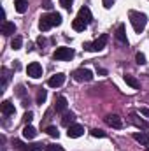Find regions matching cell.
<instances>
[{"mask_svg":"<svg viewBox=\"0 0 149 151\" xmlns=\"http://www.w3.org/2000/svg\"><path fill=\"white\" fill-rule=\"evenodd\" d=\"M139 144H142V146H148L149 144V135L148 134H139V132H133V135H132Z\"/></svg>","mask_w":149,"mask_h":151,"instance_id":"9a60e30c","label":"cell"},{"mask_svg":"<svg viewBox=\"0 0 149 151\" xmlns=\"http://www.w3.org/2000/svg\"><path fill=\"white\" fill-rule=\"evenodd\" d=\"M86 27H88V25H86L84 21H81L79 18H75L74 21H72V28H74L75 32H82V30H84Z\"/></svg>","mask_w":149,"mask_h":151,"instance_id":"ffe728a7","label":"cell"},{"mask_svg":"<svg viewBox=\"0 0 149 151\" xmlns=\"http://www.w3.org/2000/svg\"><path fill=\"white\" fill-rule=\"evenodd\" d=\"M74 56V51L70 47H56V51L53 53V58L54 60H70Z\"/></svg>","mask_w":149,"mask_h":151,"instance_id":"3957f363","label":"cell"},{"mask_svg":"<svg viewBox=\"0 0 149 151\" xmlns=\"http://www.w3.org/2000/svg\"><path fill=\"white\" fill-rule=\"evenodd\" d=\"M46 99H47V91L44 90V88H40L37 93V104H44L46 102Z\"/></svg>","mask_w":149,"mask_h":151,"instance_id":"cb8c5ba5","label":"cell"},{"mask_svg":"<svg viewBox=\"0 0 149 151\" xmlns=\"http://www.w3.org/2000/svg\"><path fill=\"white\" fill-rule=\"evenodd\" d=\"M2 113L5 114V116H12V114L16 113L14 104H11L9 100H4V102H2Z\"/></svg>","mask_w":149,"mask_h":151,"instance_id":"5bb4252c","label":"cell"},{"mask_svg":"<svg viewBox=\"0 0 149 151\" xmlns=\"http://www.w3.org/2000/svg\"><path fill=\"white\" fill-rule=\"evenodd\" d=\"M84 134V127L82 125H70L69 127V132H67V135L70 137V139H77V137H81Z\"/></svg>","mask_w":149,"mask_h":151,"instance_id":"ba28073f","label":"cell"},{"mask_svg":"<svg viewBox=\"0 0 149 151\" xmlns=\"http://www.w3.org/2000/svg\"><path fill=\"white\" fill-rule=\"evenodd\" d=\"M27 72L30 77H34V79H39L40 76H42V67H40V63L37 62H32L28 67H27Z\"/></svg>","mask_w":149,"mask_h":151,"instance_id":"5b68a950","label":"cell"},{"mask_svg":"<svg viewBox=\"0 0 149 151\" xmlns=\"http://www.w3.org/2000/svg\"><path fill=\"white\" fill-rule=\"evenodd\" d=\"M63 83H65V74H62V72L54 74L53 77H49V81H47V84H49L51 88H60Z\"/></svg>","mask_w":149,"mask_h":151,"instance_id":"8992f818","label":"cell"},{"mask_svg":"<svg viewBox=\"0 0 149 151\" xmlns=\"http://www.w3.org/2000/svg\"><path fill=\"white\" fill-rule=\"evenodd\" d=\"M37 135V130L32 127V125H25V128H23V137L25 139H34Z\"/></svg>","mask_w":149,"mask_h":151,"instance_id":"e0dca14e","label":"cell"},{"mask_svg":"<svg viewBox=\"0 0 149 151\" xmlns=\"http://www.w3.org/2000/svg\"><path fill=\"white\" fill-rule=\"evenodd\" d=\"M102 2H104V7L105 9H111L112 5H114V0H102Z\"/></svg>","mask_w":149,"mask_h":151,"instance_id":"836d02e7","label":"cell"},{"mask_svg":"<svg viewBox=\"0 0 149 151\" xmlns=\"http://www.w3.org/2000/svg\"><path fill=\"white\" fill-rule=\"evenodd\" d=\"M23 119H25V123H27V125H30V121L34 119V113H32V111L25 113V116H23Z\"/></svg>","mask_w":149,"mask_h":151,"instance_id":"1f68e13d","label":"cell"},{"mask_svg":"<svg viewBox=\"0 0 149 151\" xmlns=\"http://www.w3.org/2000/svg\"><path fill=\"white\" fill-rule=\"evenodd\" d=\"M51 27H53L51 16H49V14L42 16V18H40V21H39V28H40V32H47V30H49Z\"/></svg>","mask_w":149,"mask_h":151,"instance_id":"30bf717a","label":"cell"},{"mask_svg":"<svg viewBox=\"0 0 149 151\" xmlns=\"http://www.w3.org/2000/svg\"><path fill=\"white\" fill-rule=\"evenodd\" d=\"M27 151H44V148H42V144H32V146H28Z\"/></svg>","mask_w":149,"mask_h":151,"instance_id":"d6a6232c","label":"cell"},{"mask_svg":"<svg viewBox=\"0 0 149 151\" xmlns=\"http://www.w3.org/2000/svg\"><path fill=\"white\" fill-rule=\"evenodd\" d=\"M148 151H149V144H148Z\"/></svg>","mask_w":149,"mask_h":151,"instance_id":"74e56055","label":"cell"},{"mask_svg":"<svg viewBox=\"0 0 149 151\" xmlns=\"http://www.w3.org/2000/svg\"><path fill=\"white\" fill-rule=\"evenodd\" d=\"M125 83L128 84V86H132L133 90H139L140 88V84H139V81L133 77V76H130V74H125Z\"/></svg>","mask_w":149,"mask_h":151,"instance_id":"ac0fdd59","label":"cell"},{"mask_svg":"<svg viewBox=\"0 0 149 151\" xmlns=\"http://www.w3.org/2000/svg\"><path fill=\"white\" fill-rule=\"evenodd\" d=\"M37 42H39V44H40V46H44V44H46V39L39 37V39H37Z\"/></svg>","mask_w":149,"mask_h":151,"instance_id":"8d00e7d4","label":"cell"},{"mask_svg":"<svg viewBox=\"0 0 149 151\" xmlns=\"http://www.w3.org/2000/svg\"><path fill=\"white\" fill-rule=\"evenodd\" d=\"M107 35L104 34V35H100V39H97V40H93V42H84L82 44V47L86 49V51H102L104 47H105V44H107Z\"/></svg>","mask_w":149,"mask_h":151,"instance_id":"7a4b0ae2","label":"cell"},{"mask_svg":"<svg viewBox=\"0 0 149 151\" xmlns=\"http://www.w3.org/2000/svg\"><path fill=\"white\" fill-rule=\"evenodd\" d=\"M105 123L109 127H112V128H121L123 127V121H121V118L117 114H107L105 116Z\"/></svg>","mask_w":149,"mask_h":151,"instance_id":"52a82bcc","label":"cell"},{"mask_svg":"<svg viewBox=\"0 0 149 151\" xmlns=\"http://www.w3.org/2000/svg\"><path fill=\"white\" fill-rule=\"evenodd\" d=\"M12 146H14V150H18V151H27V150H28V146H27L25 142L18 141V139H14V141H12Z\"/></svg>","mask_w":149,"mask_h":151,"instance_id":"603a6c76","label":"cell"},{"mask_svg":"<svg viewBox=\"0 0 149 151\" xmlns=\"http://www.w3.org/2000/svg\"><path fill=\"white\" fill-rule=\"evenodd\" d=\"M21 46H23V39L19 37V35H16V37L12 39V42H11V47L12 49H21Z\"/></svg>","mask_w":149,"mask_h":151,"instance_id":"7402d4cb","label":"cell"},{"mask_svg":"<svg viewBox=\"0 0 149 151\" xmlns=\"http://www.w3.org/2000/svg\"><path fill=\"white\" fill-rule=\"evenodd\" d=\"M54 107H56V113H65V111H67V99L60 95V97L56 99V106H54Z\"/></svg>","mask_w":149,"mask_h":151,"instance_id":"2e32d148","label":"cell"},{"mask_svg":"<svg viewBox=\"0 0 149 151\" xmlns=\"http://www.w3.org/2000/svg\"><path fill=\"white\" fill-rule=\"evenodd\" d=\"M16 32V25L14 23H11V21H4V25H2V34L4 35H12Z\"/></svg>","mask_w":149,"mask_h":151,"instance_id":"4fadbf2b","label":"cell"},{"mask_svg":"<svg viewBox=\"0 0 149 151\" xmlns=\"http://www.w3.org/2000/svg\"><path fill=\"white\" fill-rule=\"evenodd\" d=\"M14 5H16V11H18L19 14H23V12L28 9V0H16Z\"/></svg>","mask_w":149,"mask_h":151,"instance_id":"d6986e66","label":"cell"},{"mask_svg":"<svg viewBox=\"0 0 149 151\" xmlns=\"http://www.w3.org/2000/svg\"><path fill=\"white\" fill-rule=\"evenodd\" d=\"M130 121H132V123H133V125H135V127H137V128H142V130H148V121H144V119H140V118H139V116H137V114L135 113H132L130 114Z\"/></svg>","mask_w":149,"mask_h":151,"instance_id":"8fae6325","label":"cell"},{"mask_svg":"<svg viewBox=\"0 0 149 151\" xmlns=\"http://www.w3.org/2000/svg\"><path fill=\"white\" fill-rule=\"evenodd\" d=\"M42 7L44 9H51L53 5H51V0H42Z\"/></svg>","mask_w":149,"mask_h":151,"instance_id":"e575fe53","label":"cell"},{"mask_svg":"<svg viewBox=\"0 0 149 151\" xmlns=\"http://www.w3.org/2000/svg\"><path fill=\"white\" fill-rule=\"evenodd\" d=\"M44 151H63V148L60 144H47L44 146Z\"/></svg>","mask_w":149,"mask_h":151,"instance_id":"83f0119b","label":"cell"},{"mask_svg":"<svg viewBox=\"0 0 149 151\" xmlns=\"http://www.w3.org/2000/svg\"><path fill=\"white\" fill-rule=\"evenodd\" d=\"M46 132H47V135L56 137V139H58V135H60V132H58V128H56V127H47V128H46Z\"/></svg>","mask_w":149,"mask_h":151,"instance_id":"4316f807","label":"cell"},{"mask_svg":"<svg viewBox=\"0 0 149 151\" xmlns=\"http://www.w3.org/2000/svg\"><path fill=\"white\" fill-rule=\"evenodd\" d=\"M91 135H93V137H100V139H104V137H105V132L100 130V128H95V130H91Z\"/></svg>","mask_w":149,"mask_h":151,"instance_id":"f1b7e54d","label":"cell"},{"mask_svg":"<svg viewBox=\"0 0 149 151\" xmlns=\"http://www.w3.org/2000/svg\"><path fill=\"white\" fill-rule=\"evenodd\" d=\"M140 114H142V116H146V118H149V109H148V107H140Z\"/></svg>","mask_w":149,"mask_h":151,"instance_id":"d590c367","label":"cell"},{"mask_svg":"<svg viewBox=\"0 0 149 151\" xmlns=\"http://www.w3.org/2000/svg\"><path fill=\"white\" fill-rule=\"evenodd\" d=\"M116 39H117L121 44H126V46H128V37H126V28H125V25H119V27H117V30H116Z\"/></svg>","mask_w":149,"mask_h":151,"instance_id":"7c38bea8","label":"cell"},{"mask_svg":"<svg viewBox=\"0 0 149 151\" xmlns=\"http://www.w3.org/2000/svg\"><path fill=\"white\" fill-rule=\"evenodd\" d=\"M74 79L75 81H79V83H88V81H91L93 79V72L90 70V69H77V70H74Z\"/></svg>","mask_w":149,"mask_h":151,"instance_id":"277c9868","label":"cell"},{"mask_svg":"<svg viewBox=\"0 0 149 151\" xmlns=\"http://www.w3.org/2000/svg\"><path fill=\"white\" fill-rule=\"evenodd\" d=\"M49 16H51V21H53V27H58V25H62V16H60L58 12H51Z\"/></svg>","mask_w":149,"mask_h":151,"instance_id":"d4e9b609","label":"cell"},{"mask_svg":"<svg viewBox=\"0 0 149 151\" xmlns=\"http://www.w3.org/2000/svg\"><path fill=\"white\" fill-rule=\"evenodd\" d=\"M74 119H75V116H74L72 113H65V116H63V125H67V127H70Z\"/></svg>","mask_w":149,"mask_h":151,"instance_id":"484cf974","label":"cell"},{"mask_svg":"<svg viewBox=\"0 0 149 151\" xmlns=\"http://www.w3.org/2000/svg\"><path fill=\"white\" fill-rule=\"evenodd\" d=\"M77 18H79L81 21H84L86 25H90V23H91V19H93V18H91V11H90L88 7H81V9H79V12H77Z\"/></svg>","mask_w":149,"mask_h":151,"instance_id":"9c48e42d","label":"cell"},{"mask_svg":"<svg viewBox=\"0 0 149 151\" xmlns=\"http://www.w3.org/2000/svg\"><path fill=\"white\" fill-rule=\"evenodd\" d=\"M9 79H11V72L4 67V69H2V88H5V86H7Z\"/></svg>","mask_w":149,"mask_h":151,"instance_id":"44dd1931","label":"cell"},{"mask_svg":"<svg viewBox=\"0 0 149 151\" xmlns=\"http://www.w3.org/2000/svg\"><path fill=\"white\" fill-rule=\"evenodd\" d=\"M135 58H137V63H139V65H144V63H146V55H144V53H137Z\"/></svg>","mask_w":149,"mask_h":151,"instance_id":"f546056e","label":"cell"},{"mask_svg":"<svg viewBox=\"0 0 149 151\" xmlns=\"http://www.w3.org/2000/svg\"><path fill=\"white\" fill-rule=\"evenodd\" d=\"M72 2H74V0H60L62 7H63V9H67V11H70V7H72Z\"/></svg>","mask_w":149,"mask_h":151,"instance_id":"4dcf8cb0","label":"cell"},{"mask_svg":"<svg viewBox=\"0 0 149 151\" xmlns=\"http://www.w3.org/2000/svg\"><path fill=\"white\" fill-rule=\"evenodd\" d=\"M128 18H130L132 27H133V30H135L137 34L144 32V28H146V25H148V16H146L144 12H139V11H130V12H128Z\"/></svg>","mask_w":149,"mask_h":151,"instance_id":"6da1fadb","label":"cell"}]
</instances>
